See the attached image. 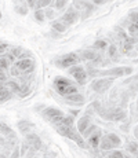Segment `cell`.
Segmentation results:
<instances>
[{"mask_svg":"<svg viewBox=\"0 0 138 158\" xmlns=\"http://www.w3.org/2000/svg\"><path fill=\"white\" fill-rule=\"evenodd\" d=\"M54 88L57 89V92L60 94L61 96H64V98L79 92L78 87H76L72 81H69L68 78H65V77H60V76L54 78Z\"/></svg>","mask_w":138,"mask_h":158,"instance_id":"1","label":"cell"},{"mask_svg":"<svg viewBox=\"0 0 138 158\" xmlns=\"http://www.w3.org/2000/svg\"><path fill=\"white\" fill-rule=\"evenodd\" d=\"M55 129H57L58 133H61L62 136H66V138L72 139V140H75L76 143L79 144V147H86V143L84 140H83V136H80V132H79L78 129L75 128V127H64V125H60V127H54Z\"/></svg>","mask_w":138,"mask_h":158,"instance_id":"2","label":"cell"},{"mask_svg":"<svg viewBox=\"0 0 138 158\" xmlns=\"http://www.w3.org/2000/svg\"><path fill=\"white\" fill-rule=\"evenodd\" d=\"M100 115L104 118V120H109V121H122L126 118V113L124 110L119 107H112V109H101Z\"/></svg>","mask_w":138,"mask_h":158,"instance_id":"3","label":"cell"},{"mask_svg":"<svg viewBox=\"0 0 138 158\" xmlns=\"http://www.w3.org/2000/svg\"><path fill=\"white\" fill-rule=\"evenodd\" d=\"M79 60H80V58H79L78 54L69 52V54H65V55H62L60 59L55 60V65H57L58 68H69L70 69L72 66L78 65Z\"/></svg>","mask_w":138,"mask_h":158,"instance_id":"4","label":"cell"},{"mask_svg":"<svg viewBox=\"0 0 138 158\" xmlns=\"http://www.w3.org/2000/svg\"><path fill=\"white\" fill-rule=\"evenodd\" d=\"M43 117H44L46 120H48L55 127V125H58V124H61V121L65 118V115H64V113L61 110H58V109L47 107L46 110H43Z\"/></svg>","mask_w":138,"mask_h":158,"instance_id":"5","label":"cell"},{"mask_svg":"<svg viewBox=\"0 0 138 158\" xmlns=\"http://www.w3.org/2000/svg\"><path fill=\"white\" fill-rule=\"evenodd\" d=\"M112 78H98V80H94L91 83V89L98 94H102L112 87Z\"/></svg>","mask_w":138,"mask_h":158,"instance_id":"6","label":"cell"},{"mask_svg":"<svg viewBox=\"0 0 138 158\" xmlns=\"http://www.w3.org/2000/svg\"><path fill=\"white\" fill-rule=\"evenodd\" d=\"M69 74L72 76L79 84H82V85L86 83L87 73H86V70L82 68V66H72V68L69 69Z\"/></svg>","mask_w":138,"mask_h":158,"instance_id":"7","label":"cell"},{"mask_svg":"<svg viewBox=\"0 0 138 158\" xmlns=\"http://www.w3.org/2000/svg\"><path fill=\"white\" fill-rule=\"evenodd\" d=\"M15 68L18 69L21 73H25V74H28V73H32L33 69H35V62H33L32 59H20L15 62Z\"/></svg>","mask_w":138,"mask_h":158,"instance_id":"8","label":"cell"},{"mask_svg":"<svg viewBox=\"0 0 138 158\" xmlns=\"http://www.w3.org/2000/svg\"><path fill=\"white\" fill-rule=\"evenodd\" d=\"M133 69L131 68H113V69H109V70H104L101 72L102 76H112V77H122V76H126V74H131Z\"/></svg>","mask_w":138,"mask_h":158,"instance_id":"9","label":"cell"},{"mask_svg":"<svg viewBox=\"0 0 138 158\" xmlns=\"http://www.w3.org/2000/svg\"><path fill=\"white\" fill-rule=\"evenodd\" d=\"M78 18H79V14L76 13V10L75 8H72L70 7L68 11H66L65 14L62 15V18H61V22L62 23H65L66 26H70V25H73V23L76 22V21H78Z\"/></svg>","mask_w":138,"mask_h":158,"instance_id":"10","label":"cell"},{"mask_svg":"<svg viewBox=\"0 0 138 158\" xmlns=\"http://www.w3.org/2000/svg\"><path fill=\"white\" fill-rule=\"evenodd\" d=\"M6 87L11 91V92L18 94L20 96H26L29 94V88L28 87H21L20 84H17L15 81H7L6 83Z\"/></svg>","mask_w":138,"mask_h":158,"instance_id":"11","label":"cell"},{"mask_svg":"<svg viewBox=\"0 0 138 158\" xmlns=\"http://www.w3.org/2000/svg\"><path fill=\"white\" fill-rule=\"evenodd\" d=\"M26 139V143L30 146L32 148H35V150H40L42 148V140L40 138H39L38 135H35V133H28V135L25 136Z\"/></svg>","mask_w":138,"mask_h":158,"instance_id":"12","label":"cell"},{"mask_svg":"<svg viewBox=\"0 0 138 158\" xmlns=\"http://www.w3.org/2000/svg\"><path fill=\"white\" fill-rule=\"evenodd\" d=\"M0 128H2V135H3V138H7V139H10V142L11 143H15V142H17V136H15V133H14V131L11 129V128H8L7 125H6L4 123H2V127H0Z\"/></svg>","mask_w":138,"mask_h":158,"instance_id":"13","label":"cell"},{"mask_svg":"<svg viewBox=\"0 0 138 158\" xmlns=\"http://www.w3.org/2000/svg\"><path fill=\"white\" fill-rule=\"evenodd\" d=\"M101 139H102V133H101L100 129H97L96 132L93 133V135L88 138V144H90V147H100V143H101Z\"/></svg>","mask_w":138,"mask_h":158,"instance_id":"14","label":"cell"},{"mask_svg":"<svg viewBox=\"0 0 138 158\" xmlns=\"http://www.w3.org/2000/svg\"><path fill=\"white\" fill-rule=\"evenodd\" d=\"M90 125H91L90 115H83L80 120H79V123H78V131L80 133H84Z\"/></svg>","mask_w":138,"mask_h":158,"instance_id":"15","label":"cell"},{"mask_svg":"<svg viewBox=\"0 0 138 158\" xmlns=\"http://www.w3.org/2000/svg\"><path fill=\"white\" fill-rule=\"evenodd\" d=\"M82 56H83V59H87V60H93L94 63H101V56L100 55H97L94 51H90V50H86V51H83L82 52Z\"/></svg>","mask_w":138,"mask_h":158,"instance_id":"16","label":"cell"},{"mask_svg":"<svg viewBox=\"0 0 138 158\" xmlns=\"http://www.w3.org/2000/svg\"><path fill=\"white\" fill-rule=\"evenodd\" d=\"M128 19L131 21L130 26H128V32L133 35V33L138 32V13H131L128 15Z\"/></svg>","mask_w":138,"mask_h":158,"instance_id":"17","label":"cell"},{"mask_svg":"<svg viewBox=\"0 0 138 158\" xmlns=\"http://www.w3.org/2000/svg\"><path fill=\"white\" fill-rule=\"evenodd\" d=\"M66 101L72 102V103H76V105H82V103H84V96L80 95V94H73V95H69L66 96Z\"/></svg>","mask_w":138,"mask_h":158,"instance_id":"18","label":"cell"},{"mask_svg":"<svg viewBox=\"0 0 138 158\" xmlns=\"http://www.w3.org/2000/svg\"><path fill=\"white\" fill-rule=\"evenodd\" d=\"M11 96H13V95H11V91L8 89L7 87L4 88V85H2V91H0V101H2V103L10 101Z\"/></svg>","mask_w":138,"mask_h":158,"instance_id":"19","label":"cell"},{"mask_svg":"<svg viewBox=\"0 0 138 158\" xmlns=\"http://www.w3.org/2000/svg\"><path fill=\"white\" fill-rule=\"evenodd\" d=\"M115 146L112 144V142L108 139V136H102V139H101V143H100V148L101 150H104V151H106V150H110V148H113Z\"/></svg>","mask_w":138,"mask_h":158,"instance_id":"20","label":"cell"},{"mask_svg":"<svg viewBox=\"0 0 138 158\" xmlns=\"http://www.w3.org/2000/svg\"><path fill=\"white\" fill-rule=\"evenodd\" d=\"M30 127H32V124L28 123V121H20V123H18V129H20L24 135H28V133H29Z\"/></svg>","mask_w":138,"mask_h":158,"instance_id":"21","label":"cell"},{"mask_svg":"<svg viewBox=\"0 0 138 158\" xmlns=\"http://www.w3.org/2000/svg\"><path fill=\"white\" fill-rule=\"evenodd\" d=\"M127 151L137 157L138 156V143L137 142H130V143L127 144Z\"/></svg>","mask_w":138,"mask_h":158,"instance_id":"22","label":"cell"},{"mask_svg":"<svg viewBox=\"0 0 138 158\" xmlns=\"http://www.w3.org/2000/svg\"><path fill=\"white\" fill-rule=\"evenodd\" d=\"M51 26H53L54 30H58V32H61V33L66 30V25L65 23H62L61 21H54V22L51 23Z\"/></svg>","mask_w":138,"mask_h":158,"instance_id":"23","label":"cell"},{"mask_svg":"<svg viewBox=\"0 0 138 158\" xmlns=\"http://www.w3.org/2000/svg\"><path fill=\"white\" fill-rule=\"evenodd\" d=\"M106 136H108V139L112 142V144L115 146V147H119V146H120L122 140H120V138H119L118 135H115V133H108Z\"/></svg>","mask_w":138,"mask_h":158,"instance_id":"24","label":"cell"},{"mask_svg":"<svg viewBox=\"0 0 138 158\" xmlns=\"http://www.w3.org/2000/svg\"><path fill=\"white\" fill-rule=\"evenodd\" d=\"M97 129H98V128H97V125H93V124H91V125H90V127H88V128H87V131H86V132L83 133V136L88 139V138H90L91 135H93L94 132H96Z\"/></svg>","mask_w":138,"mask_h":158,"instance_id":"25","label":"cell"},{"mask_svg":"<svg viewBox=\"0 0 138 158\" xmlns=\"http://www.w3.org/2000/svg\"><path fill=\"white\" fill-rule=\"evenodd\" d=\"M106 47H108V43L105 40H97L94 43V48H97V50H105Z\"/></svg>","mask_w":138,"mask_h":158,"instance_id":"26","label":"cell"},{"mask_svg":"<svg viewBox=\"0 0 138 158\" xmlns=\"http://www.w3.org/2000/svg\"><path fill=\"white\" fill-rule=\"evenodd\" d=\"M108 158H126V157L122 151L115 150V151H110V153L108 154Z\"/></svg>","mask_w":138,"mask_h":158,"instance_id":"27","label":"cell"},{"mask_svg":"<svg viewBox=\"0 0 138 158\" xmlns=\"http://www.w3.org/2000/svg\"><path fill=\"white\" fill-rule=\"evenodd\" d=\"M108 52L110 58H118V50H116V45H110L108 48Z\"/></svg>","mask_w":138,"mask_h":158,"instance_id":"28","label":"cell"},{"mask_svg":"<svg viewBox=\"0 0 138 158\" xmlns=\"http://www.w3.org/2000/svg\"><path fill=\"white\" fill-rule=\"evenodd\" d=\"M35 18L39 21V22H43L44 21V13L42 10H36L35 11Z\"/></svg>","mask_w":138,"mask_h":158,"instance_id":"29","label":"cell"},{"mask_svg":"<svg viewBox=\"0 0 138 158\" xmlns=\"http://www.w3.org/2000/svg\"><path fill=\"white\" fill-rule=\"evenodd\" d=\"M0 62H2V70H3V72L7 70V69H8V62H10V60H6L4 54L2 55V60H0Z\"/></svg>","mask_w":138,"mask_h":158,"instance_id":"30","label":"cell"},{"mask_svg":"<svg viewBox=\"0 0 138 158\" xmlns=\"http://www.w3.org/2000/svg\"><path fill=\"white\" fill-rule=\"evenodd\" d=\"M68 0H55V8H64Z\"/></svg>","mask_w":138,"mask_h":158,"instance_id":"31","label":"cell"},{"mask_svg":"<svg viewBox=\"0 0 138 158\" xmlns=\"http://www.w3.org/2000/svg\"><path fill=\"white\" fill-rule=\"evenodd\" d=\"M20 154H21L20 153V148L17 147V148H14V151H13V154H11L10 158H18V157H20Z\"/></svg>","mask_w":138,"mask_h":158,"instance_id":"32","label":"cell"},{"mask_svg":"<svg viewBox=\"0 0 138 158\" xmlns=\"http://www.w3.org/2000/svg\"><path fill=\"white\" fill-rule=\"evenodd\" d=\"M46 17H47V18H53L54 17V13L51 10H47V11H46Z\"/></svg>","mask_w":138,"mask_h":158,"instance_id":"33","label":"cell"},{"mask_svg":"<svg viewBox=\"0 0 138 158\" xmlns=\"http://www.w3.org/2000/svg\"><path fill=\"white\" fill-rule=\"evenodd\" d=\"M134 136L138 139V125H137V128H136V131H134Z\"/></svg>","mask_w":138,"mask_h":158,"instance_id":"34","label":"cell"},{"mask_svg":"<svg viewBox=\"0 0 138 158\" xmlns=\"http://www.w3.org/2000/svg\"><path fill=\"white\" fill-rule=\"evenodd\" d=\"M137 120H138V105H137Z\"/></svg>","mask_w":138,"mask_h":158,"instance_id":"35","label":"cell"},{"mask_svg":"<svg viewBox=\"0 0 138 158\" xmlns=\"http://www.w3.org/2000/svg\"><path fill=\"white\" fill-rule=\"evenodd\" d=\"M100 158H102V157H100Z\"/></svg>","mask_w":138,"mask_h":158,"instance_id":"36","label":"cell"},{"mask_svg":"<svg viewBox=\"0 0 138 158\" xmlns=\"http://www.w3.org/2000/svg\"><path fill=\"white\" fill-rule=\"evenodd\" d=\"M137 158H138V156H137Z\"/></svg>","mask_w":138,"mask_h":158,"instance_id":"37","label":"cell"}]
</instances>
